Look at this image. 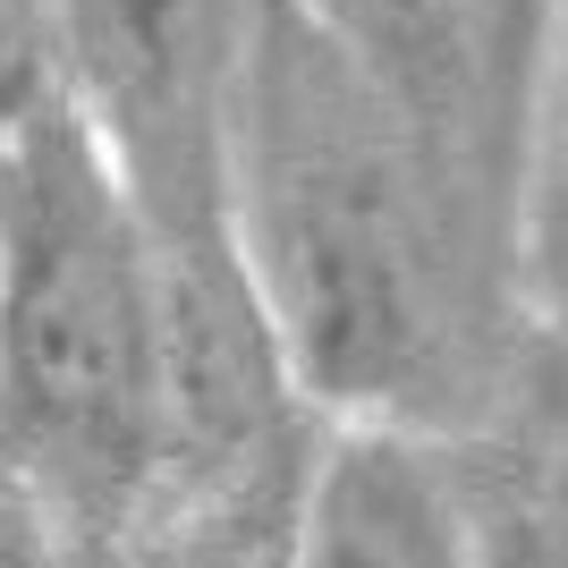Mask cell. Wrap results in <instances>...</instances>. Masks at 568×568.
<instances>
[{"instance_id":"obj_3","label":"cell","mask_w":568,"mask_h":568,"mask_svg":"<svg viewBox=\"0 0 568 568\" xmlns=\"http://www.w3.org/2000/svg\"><path fill=\"white\" fill-rule=\"evenodd\" d=\"M332 425L230 221L153 237V467L128 568H288Z\"/></svg>"},{"instance_id":"obj_4","label":"cell","mask_w":568,"mask_h":568,"mask_svg":"<svg viewBox=\"0 0 568 568\" xmlns=\"http://www.w3.org/2000/svg\"><path fill=\"white\" fill-rule=\"evenodd\" d=\"M69 102L153 237L221 230V119L255 0H43Z\"/></svg>"},{"instance_id":"obj_8","label":"cell","mask_w":568,"mask_h":568,"mask_svg":"<svg viewBox=\"0 0 568 568\" xmlns=\"http://www.w3.org/2000/svg\"><path fill=\"white\" fill-rule=\"evenodd\" d=\"M518 288L526 314L568 339V0L544 9L535 94L518 144Z\"/></svg>"},{"instance_id":"obj_1","label":"cell","mask_w":568,"mask_h":568,"mask_svg":"<svg viewBox=\"0 0 568 568\" xmlns=\"http://www.w3.org/2000/svg\"><path fill=\"white\" fill-rule=\"evenodd\" d=\"M221 221L332 416L467 433L535 339L518 195L475 179L297 0H255L221 119Z\"/></svg>"},{"instance_id":"obj_10","label":"cell","mask_w":568,"mask_h":568,"mask_svg":"<svg viewBox=\"0 0 568 568\" xmlns=\"http://www.w3.org/2000/svg\"><path fill=\"white\" fill-rule=\"evenodd\" d=\"M0 297H9V213H0Z\"/></svg>"},{"instance_id":"obj_6","label":"cell","mask_w":568,"mask_h":568,"mask_svg":"<svg viewBox=\"0 0 568 568\" xmlns=\"http://www.w3.org/2000/svg\"><path fill=\"white\" fill-rule=\"evenodd\" d=\"M297 560L306 568H475L442 433L339 416L306 493Z\"/></svg>"},{"instance_id":"obj_9","label":"cell","mask_w":568,"mask_h":568,"mask_svg":"<svg viewBox=\"0 0 568 568\" xmlns=\"http://www.w3.org/2000/svg\"><path fill=\"white\" fill-rule=\"evenodd\" d=\"M51 102H69L51 9L43 0H0V144L18 136L26 119H43Z\"/></svg>"},{"instance_id":"obj_2","label":"cell","mask_w":568,"mask_h":568,"mask_svg":"<svg viewBox=\"0 0 568 568\" xmlns=\"http://www.w3.org/2000/svg\"><path fill=\"white\" fill-rule=\"evenodd\" d=\"M0 568H128L153 467V230L77 102L0 144Z\"/></svg>"},{"instance_id":"obj_7","label":"cell","mask_w":568,"mask_h":568,"mask_svg":"<svg viewBox=\"0 0 568 568\" xmlns=\"http://www.w3.org/2000/svg\"><path fill=\"white\" fill-rule=\"evenodd\" d=\"M475 568H568V339L535 323L509 399L442 433Z\"/></svg>"},{"instance_id":"obj_5","label":"cell","mask_w":568,"mask_h":568,"mask_svg":"<svg viewBox=\"0 0 568 568\" xmlns=\"http://www.w3.org/2000/svg\"><path fill=\"white\" fill-rule=\"evenodd\" d=\"M297 9L339 34L475 179L518 195L526 94L551 0H297Z\"/></svg>"}]
</instances>
